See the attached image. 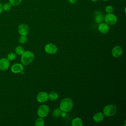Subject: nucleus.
<instances>
[{"label": "nucleus", "mask_w": 126, "mask_h": 126, "mask_svg": "<svg viewBox=\"0 0 126 126\" xmlns=\"http://www.w3.org/2000/svg\"><path fill=\"white\" fill-rule=\"evenodd\" d=\"M58 97V94L57 93L51 92L48 94V99L51 100H56Z\"/></svg>", "instance_id": "obj_17"}, {"label": "nucleus", "mask_w": 126, "mask_h": 126, "mask_svg": "<svg viewBox=\"0 0 126 126\" xmlns=\"http://www.w3.org/2000/svg\"><path fill=\"white\" fill-rule=\"evenodd\" d=\"M22 1V0H9V2L12 5L16 6L19 5L21 3Z\"/></svg>", "instance_id": "obj_19"}, {"label": "nucleus", "mask_w": 126, "mask_h": 126, "mask_svg": "<svg viewBox=\"0 0 126 126\" xmlns=\"http://www.w3.org/2000/svg\"><path fill=\"white\" fill-rule=\"evenodd\" d=\"M103 0V1H107V0Z\"/></svg>", "instance_id": "obj_28"}, {"label": "nucleus", "mask_w": 126, "mask_h": 126, "mask_svg": "<svg viewBox=\"0 0 126 126\" xmlns=\"http://www.w3.org/2000/svg\"><path fill=\"white\" fill-rule=\"evenodd\" d=\"M48 99V94L45 92H41L39 93L36 96L37 100L40 103L46 101Z\"/></svg>", "instance_id": "obj_9"}, {"label": "nucleus", "mask_w": 126, "mask_h": 126, "mask_svg": "<svg viewBox=\"0 0 126 126\" xmlns=\"http://www.w3.org/2000/svg\"><path fill=\"white\" fill-rule=\"evenodd\" d=\"M73 103L72 100L68 97L64 98L62 100L60 104V109L62 111L69 112L73 108Z\"/></svg>", "instance_id": "obj_1"}, {"label": "nucleus", "mask_w": 126, "mask_h": 126, "mask_svg": "<svg viewBox=\"0 0 126 126\" xmlns=\"http://www.w3.org/2000/svg\"><path fill=\"white\" fill-rule=\"evenodd\" d=\"M10 65L9 61L6 58H1L0 59V70L4 71L9 68Z\"/></svg>", "instance_id": "obj_8"}, {"label": "nucleus", "mask_w": 126, "mask_h": 126, "mask_svg": "<svg viewBox=\"0 0 126 126\" xmlns=\"http://www.w3.org/2000/svg\"><path fill=\"white\" fill-rule=\"evenodd\" d=\"M49 107L45 104L42 105L38 108L37 113V115L39 117L44 118L49 113Z\"/></svg>", "instance_id": "obj_5"}, {"label": "nucleus", "mask_w": 126, "mask_h": 126, "mask_svg": "<svg viewBox=\"0 0 126 126\" xmlns=\"http://www.w3.org/2000/svg\"><path fill=\"white\" fill-rule=\"evenodd\" d=\"M123 53V49L120 46H115L112 50V56L115 58H118L120 57Z\"/></svg>", "instance_id": "obj_10"}, {"label": "nucleus", "mask_w": 126, "mask_h": 126, "mask_svg": "<svg viewBox=\"0 0 126 126\" xmlns=\"http://www.w3.org/2000/svg\"><path fill=\"white\" fill-rule=\"evenodd\" d=\"M71 125L72 126H83L82 120L79 118H76L72 121Z\"/></svg>", "instance_id": "obj_15"}, {"label": "nucleus", "mask_w": 126, "mask_h": 126, "mask_svg": "<svg viewBox=\"0 0 126 126\" xmlns=\"http://www.w3.org/2000/svg\"><path fill=\"white\" fill-rule=\"evenodd\" d=\"M3 11V5L0 2V14L2 13Z\"/></svg>", "instance_id": "obj_25"}, {"label": "nucleus", "mask_w": 126, "mask_h": 126, "mask_svg": "<svg viewBox=\"0 0 126 126\" xmlns=\"http://www.w3.org/2000/svg\"><path fill=\"white\" fill-rule=\"evenodd\" d=\"M104 15L100 11H96L94 14V20L97 23H101L104 21Z\"/></svg>", "instance_id": "obj_13"}, {"label": "nucleus", "mask_w": 126, "mask_h": 126, "mask_svg": "<svg viewBox=\"0 0 126 126\" xmlns=\"http://www.w3.org/2000/svg\"><path fill=\"white\" fill-rule=\"evenodd\" d=\"M103 114L107 117H111L114 115L117 112L116 107L113 104L105 106L103 108Z\"/></svg>", "instance_id": "obj_3"}, {"label": "nucleus", "mask_w": 126, "mask_h": 126, "mask_svg": "<svg viewBox=\"0 0 126 126\" xmlns=\"http://www.w3.org/2000/svg\"><path fill=\"white\" fill-rule=\"evenodd\" d=\"M104 119V114L101 112H97L93 116V120L96 123H99L102 121Z\"/></svg>", "instance_id": "obj_14"}, {"label": "nucleus", "mask_w": 126, "mask_h": 126, "mask_svg": "<svg viewBox=\"0 0 126 126\" xmlns=\"http://www.w3.org/2000/svg\"><path fill=\"white\" fill-rule=\"evenodd\" d=\"M93 2H97V1H98V0H91Z\"/></svg>", "instance_id": "obj_27"}, {"label": "nucleus", "mask_w": 126, "mask_h": 126, "mask_svg": "<svg viewBox=\"0 0 126 126\" xmlns=\"http://www.w3.org/2000/svg\"><path fill=\"white\" fill-rule=\"evenodd\" d=\"M98 30L101 33L104 34L107 33L109 31V27L106 23L102 22L99 23L98 26Z\"/></svg>", "instance_id": "obj_11"}, {"label": "nucleus", "mask_w": 126, "mask_h": 126, "mask_svg": "<svg viewBox=\"0 0 126 126\" xmlns=\"http://www.w3.org/2000/svg\"><path fill=\"white\" fill-rule=\"evenodd\" d=\"M68 1V2L71 4H74L76 2L77 0H67Z\"/></svg>", "instance_id": "obj_26"}, {"label": "nucleus", "mask_w": 126, "mask_h": 126, "mask_svg": "<svg viewBox=\"0 0 126 126\" xmlns=\"http://www.w3.org/2000/svg\"><path fill=\"white\" fill-rule=\"evenodd\" d=\"M19 41L21 44H25L27 41V38L25 35H21L19 38Z\"/></svg>", "instance_id": "obj_23"}, {"label": "nucleus", "mask_w": 126, "mask_h": 126, "mask_svg": "<svg viewBox=\"0 0 126 126\" xmlns=\"http://www.w3.org/2000/svg\"><path fill=\"white\" fill-rule=\"evenodd\" d=\"M18 31L21 35H27L29 31V28L27 25L21 24L18 27Z\"/></svg>", "instance_id": "obj_7"}, {"label": "nucleus", "mask_w": 126, "mask_h": 126, "mask_svg": "<svg viewBox=\"0 0 126 126\" xmlns=\"http://www.w3.org/2000/svg\"><path fill=\"white\" fill-rule=\"evenodd\" d=\"M61 112H62V111L60 108H56L53 111V116L56 117H59L61 115Z\"/></svg>", "instance_id": "obj_21"}, {"label": "nucleus", "mask_w": 126, "mask_h": 126, "mask_svg": "<svg viewBox=\"0 0 126 126\" xmlns=\"http://www.w3.org/2000/svg\"><path fill=\"white\" fill-rule=\"evenodd\" d=\"M11 7H12V5L9 2L5 3L3 5V10L6 11H9L11 8Z\"/></svg>", "instance_id": "obj_20"}, {"label": "nucleus", "mask_w": 126, "mask_h": 126, "mask_svg": "<svg viewBox=\"0 0 126 126\" xmlns=\"http://www.w3.org/2000/svg\"><path fill=\"white\" fill-rule=\"evenodd\" d=\"M36 126H43L44 125V121L41 117H39L36 119L35 122Z\"/></svg>", "instance_id": "obj_18"}, {"label": "nucleus", "mask_w": 126, "mask_h": 126, "mask_svg": "<svg viewBox=\"0 0 126 126\" xmlns=\"http://www.w3.org/2000/svg\"><path fill=\"white\" fill-rule=\"evenodd\" d=\"M113 7L111 5H108L105 7V10L107 13H112L113 12Z\"/></svg>", "instance_id": "obj_24"}, {"label": "nucleus", "mask_w": 126, "mask_h": 126, "mask_svg": "<svg viewBox=\"0 0 126 126\" xmlns=\"http://www.w3.org/2000/svg\"><path fill=\"white\" fill-rule=\"evenodd\" d=\"M44 50L48 54H54L57 52L58 48L55 44L52 43H49L45 45Z\"/></svg>", "instance_id": "obj_6"}, {"label": "nucleus", "mask_w": 126, "mask_h": 126, "mask_svg": "<svg viewBox=\"0 0 126 126\" xmlns=\"http://www.w3.org/2000/svg\"><path fill=\"white\" fill-rule=\"evenodd\" d=\"M23 70V66L22 64L16 63L12 65L11 70L14 73H18L21 72Z\"/></svg>", "instance_id": "obj_12"}, {"label": "nucleus", "mask_w": 126, "mask_h": 126, "mask_svg": "<svg viewBox=\"0 0 126 126\" xmlns=\"http://www.w3.org/2000/svg\"><path fill=\"white\" fill-rule=\"evenodd\" d=\"M34 58V56L32 52L30 51H26L22 55L21 62L22 64L27 65L30 64L33 61Z\"/></svg>", "instance_id": "obj_2"}, {"label": "nucleus", "mask_w": 126, "mask_h": 126, "mask_svg": "<svg viewBox=\"0 0 126 126\" xmlns=\"http://www.w3.org/2000/svg\"><path fill=\"white\" fill-rule=\"evenodd\" d=\"M16 57V54L13 52L10 53L8 54L7 57V59L9 60V61H13L14 60Z\"/></svg>", "instance_id": "obj_22"}, {"label": "nucleus", "mask_w": 126, "mask_h": 126, "mask_svg": "<svg viewBox=\"0 0 126 126\" xmlns=\"http://www.w3.org/2000/svg\"><path fill=\"white\" fill-rule=\"evenodd\" d=\"M104 21L108 25H114L117 22V17L112 13H107L104 16Z\"/></svg>", "instance_id": "obj_4"}, {"label": "nucleus", "mask_w": 126, "mask_h": 126, "mask_svg": "<svg viewBox=\"0 0 126 126\" xmlns=\"http://www.w3.org/2000/svg\"><path fill=\"white\" fill-rule=\"evenodd\" d=\"M15 51L16 53L18 55H22L25 52L24 49L21 46H18L15 48Z\"/></svg>", "instance_id": "obj_16"}]
</instances>
